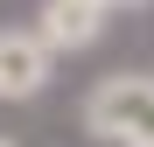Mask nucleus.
<instances>
[{
    "instance_id": "obj_1",
    "label": "nucleus",
    "mask_w": 154,
    "mask_h": 147,
    "mask_svg": "<svg viewBox=\"0 0 154 147\" xmlns=\"http://www.w3.org/2000/svg\"><path fill=\"white\" fill-rule=\"evenodd\" d=\"M77 126L98 147H154V70H112L84 91Z\"/></svg>"
},
{
    "instance_id": "obj_2",
    "label": "nucleus",
    "mask_w": 154,
    "mask_h": 147,
    "mask_svg": "<svg viewBox=\"0 0 154 147\" xmlns=\"http://www.w3.org/2000/svg\"><path fill=\"white\" fill-rule=\"evenodd\" d=\"M56 77V49L42 42L35 21H14L0 28V105H35Z\"/></svg>"
},
{
    "instance_id": "obj_3",
    "label": "nucleus",
    "mask_w": 154,
    "mask_h": 147,
    "mask_svg": "<svg viewBox=\"0 0 154 147\" xmlns=\"http://www.w3.org/2000/svg\"><path fill=\"white\" fill-rule=\"evenodd\" d=\"M35 28H42V42L56 49V56H84V49L105 42L112 7L105 0H42L35 7Z\"/></svg>"
},
{
    "instance_id": "obj_4",
    "label": "nucleus",
    "mask_w": 154,
    "mask_h": 147,
    "mask_svg": "<svg viewBox=\"0 0 154 147\" xmlns=\"http://www.w3.org/2000/svg\"><path fill=\"white\" fill-rule=\"evenodd\" d=\"M112 14H133V7H154V0H105Z\"/></svg>"
},
{
    "instance_id": "obj_5",
    "label": "nucleus",
    "mask_w": 154,
    "mask_h": 147,
    "mask_svg": "<svg viewBox=\"0 0 154 147\" xmlns=\"http://www.w3.org/2000/svg\"><path fill=\"white\" fill-rule=\"evenodd\" d=\"M0 147H21V140H7V133H0Z\"/></svg>"
}]
</instances>
